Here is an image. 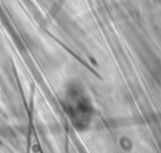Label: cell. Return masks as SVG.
Instances as JSON below:
<instances>
[{"label":"cell","mask_w":161,"mask_h":153,"mask_svg":"<svg viewBox=\"0 0 161 153\" xmlns=\"http://www.w3.org/2000/svg\"><path fill=\"white\" fill-rule=\"evenodd\" d=\"M67 112L73 120L74 125L87 127V123L91 120V107L88 105V100L82 92L74 90L73 93H68L67 97Z\"/></svg>","instance_id":"obj_1"}]
</instances>
